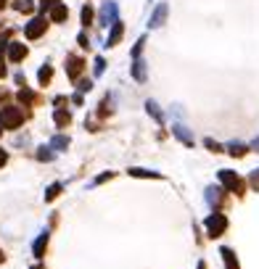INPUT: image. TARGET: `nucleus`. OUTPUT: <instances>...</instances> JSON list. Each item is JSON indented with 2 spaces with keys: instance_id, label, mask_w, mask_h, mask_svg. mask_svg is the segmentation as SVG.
Wrapping results in <instances>:
<instances>
[{
  "instance_id": "obj_1",
  "label": "nucleus",
  "mask_w": 259,
  "mask_h": 269,
  "mask_svg": "<svg viewBox=\"0 0 259 269\" xmlns=\"http://www.w3.org/2000/svg\"><path fill=\"white\" fill-rule=\"evenodd\" d=\"M24 119H27V114L19 106H3L0 108V127H3V130H19L24 124Z\"/></svg>"
},
{
  "instance_id": "obj_2",
  "label": "nucleus",
  "mask_w": 259,
  "mask_h": 269,
  "mask_svg": "<svg viewBox=\"0 0 259 269\" xmlns=\"http://www.w3.org/2000/svg\"><path fill=\"white\" fill-rule=\"evenodd\" d=\"M217 177H220V182H222V187L227 190V193H236V195H243V193H246V182H243L236 172H230V169H220V172H217Z\"/></svg>"
},
{
  "instance_id": "obj_3",
  "label": "nucleus",
  "mask_w": 259,
  "mask_h": 269,
  "mask_svg": "<svg viewBox=\"0 0 259 269\" xmlns=\"http://www.w3.org/2000/svg\"><path fill=\"white\" fill-rule=\"evenodd\" d=\"M204 227H206V235L211 237V240H215V237L225 235V230H227V216H225V214H220V211L209 214V216H206V222H204Z\"/></svg>"
},
{
  "instance_id": "obj_4",
  "label": "nucleus",
  "mask_w": 259,
  "mask_h": 269,
  "mask_svg": "<svg viewBox=\"0 0 259 269\" xmlns=\"http://www.w3.org/2000/svg\"><path fill=\"white\" fill-rule=\"evenodd\" d=\"M116 21H119V6L114 0H106L101 6V13H98V24L101 27H114Z\"/></svg>"
},
{
  "instance_id": "obj_5",
  "label": "nucleus",
  "mask_w": 259,
  "mask_h": 269,
  "mask_svg": "<svg viewBox=\"0 0 259 269\" xmlns=\"http://www.w3.org/2000/svg\"><path fill=\"white\" fill-rule=\"evenodd\" d=\"M45 27H48V21H45V16H37V19H32V21H29V24L24 27V35H27V40H37V37H42Z\"/></svg>"
},
{
  "instance_id": "obj_6",
  "label": "nucleus",
  "mask_w": 259,
  "mask_h": 269,
  "mask_svg": "<svg viewBox=\"0 0 259 269\" xmlns=\"http://www.w3.org/2000/svg\"><path fill=\"white\" fill-rule=\"evenodd\" d=\"M204 198H206V203L211 206V209H220V206L225 203V193H222V187H215V185H209L206 187V193H204Z\"/></svg>"
},
{
  "instance_id": "obj_7",
  "label": "nucleus",
  "mask_w": 259,
  "mask_h": 269,
  "mask_svg": "<svg viewBox=\"0 0 259 269\" xmlns=\"http://www.w3.org/2000/svg\"><path fill=\"white\" fill-rule=\"evenodd\" d=\"M167 13H170V6H167V3H159V6L154 8V13H151L148 27H151V29H159V27L164 24V19H167Z\"/></svg>"
},
{
  "instance_id": "obj_8",
  "label": "nucleus",
  "mask_w": 259,
  "mask_h": 269,
  "mask_svg": "<svg viewBox=\"0 0 259 269\" xmlns=\"http://www.w3.org/2000/svg\"><path fill=\"white\" fill-rule=\"evenodd\" d=\"M82 69H85V61H82L80 56H66V74H69L72 79H80Z\"/></svg>"
},
{
  "instance_id": "obj_9",
  "label": "nucleus",
  "mask_w": 259,
  "mask_h": 269,
  "mask_svg": "<svg viewBox=\"0 0 259 269\" xmlns=\"http://www.w3.org/2000/svg\"><path fill=\"white\" fill-rule=\"evenodd\" d=\"M172 135H175V137H177V140L182 142V145L193 148V142H196V140H193V135H191V130H188L185 124H180V121H177V124L172 127Z\"/></svg>"
},
{
  "instance_id": "obj_10",
  "label": "nucleus",
  "mask_w": 259,
  "mask_h": 269,
  "mask_svg": "<svg viewBox=\"0 0 259 269\" xmlns=\"http://www.w3.org/2000/svg\"><path fill=\"white\" fill-rule=\"evenodd\" d=\"M8 58H11L13 63H21V61L27 58V45H24V42H11V45H8Z\"/></svg>"
},
{
  "instance_id": "obj_11",
  "label": "nucleus",
  "mask_w": 259,
  "mask_h": 269,
  "mask_svg": "<svg viewBox=\"0 0 259 269\" xmlns=\"http://www.w3.org/2000/svg\"><path fill=\"white\" fill-rule=\"evenodd\" d=\"M127 174L130 177H140V180H161V172H151V169H140V166H130Z\"/></svg>"
},
{
  "instance_id": "obj_12",
  "label": "nucleus",
  "mask_w": 259,
  "mask_h": 269,
  "mask_svg": "<svg viewBox=\"0 0 259 269\" xmlns=\"http://www.w3.org/2000/svg\"><path fill=\"white\" fill-rule=\"evenodd\" d=\"M48 230H42L40 232V237H37V240H35V246H32V251H35V259H42L45 256V248H48Z\"/></svg>"
},
{
  "instance_id": "obj_13",
  "label": "nucleus",
  "mask_w": 259,
  "mask_h": 269,
  "mask_svg": "<svg viewBox=\"0 0 259 269\" xmlns=\"http://www.w3.org/2000/svg\"><path fill=\"white\" fill-rule=\"evenodd\" d=\"M220 256H222V261H225V269H241L233 248H220Z\"/></svg>"
},
{
  "instance_id": "obj_14",
  "label": "nucleus",
  "mask_w": 259,
  "mask_h": 269,
  "mask_svg": "<svg viewBox=\"0 0 259 269\" xmlns=\"http://www.w3.org/2000/svg\"><path fill=\"white\" fill-rule=\"evenodd\" d=\"M53 121H56V127H58V130H66V127L72 124V114H69L66 108H56Z\"/></svg>"
},
{
  "instance_id": "obj_15",
  "label": "nucleus",
  "mask_w": 259,
  "mask_h": 269,
  "mask_svg": "<svg viewBox=\"0 0 259 269\" xmlns=\"http://www.w3.org/2000/svg\"><path fill=\"white\" fill-rule=\"evenodd\" d=\"M122 35H125V27H122V21H116V24L111 27V32H109V40H106V47H114V45H119Z\"/></svg>"
},
{
  "instance_id": "obj_16",
  "label": "nucleus",
  "mask_w": 259,
  "mask_h": 269,
  "mask_svg": "<svg viewBox=\"0 0 259 269\" xmlns=\"http://www.w3.org/2000/svg\"><path fill=\"white\" fill-rule=\"evenodd\" d=\"M225 151H227V153H230L233 158H243V156H246V153H249V148H246V145H243V142H238V140H233V142H227V145H225Z\"/></svg>"
},
{
  "instance_id": "obj_17",
  "label": "nucleus",
  "mask_w": 259,
  "mask_h": 269,
  "mask_svg": "<svg viewBox=\"0 0 259 269\" xmlns=\"http://www.w3.org/2000/svg\"><path fill=\"white\" fill-rule=\"evenodd\" d=\"M146 61L143 58H135V63H132V79L135 82H146Z\"/></svg>"
},
{
  "instance_id": "obj_18",
  "label": "nucleus",
  "mask_w": 259,
  "mask_h": 269,
  "mask_svg": "<svg viewBox=\"0 0 259 269\" xmlns=\"http://www.w3.org/2000/svg\"><path fill=\"white\" fill-rule=\"evenodd\" d=\"M51 19L56 21V24H61V21H66L69 19V8L64 6V3H58L53 11H51Z\"/></svg>"
},
{
  "instance_id": "obj_19",
  "label": "nucleus",
  "mask_w": 259,
  "mask_h": 269,
  "mask_svg": "<svg viewBox=\"0 0 259 269\" xmlns=\"http://www.w3.org/2000/svg\"><path fill=\"white\" fill-rule=\"evenodd\" d=\"M37 79H40V85H42V87H45V85H48L51 79H53V69L48 66V63H45V66H40V71H37Z\"/></svg>"
},
{
  "instance_id": "obj_20",
  "label": "nucleus",
  "mask_w": 259,
  "mask_h": 269,
  "mask_svg": "<svg viewBox=\"0 0 259 269\" xmlns=\"http://www.w3.org/2000/svg\"><path fill=\"white\" fill-rule=\"evenodd\" d=\"M51 148H53V151H66V148H69V137H66V135H56V137L51 140Z\"/></svg>"
},
{
  "instance_id": "obj_21",
  "label": "nucleus",
  "mask_w": 259,
  "mask_h": 269,
  "mask_svg": "<svg viewBox=\"0 0 259 269\" xmlns=\"http://www.w3.org/2000/svg\"><path fill=\"white\" fill-rule=\"evenodd\" d=\"M146 111L156 119V124H164V116H161V111H159V106H156L154 101H146Z\"/></svg>"
},
{
  "instance_id": "obj_22",
  "label": "nucleus",
  "mask_w": 259,
  "mask_h": 269,
  "mask_svg": "<svg viewBox=\"0 0 259 269\" xmlns=\"http://www.w3.org/2000/svg\"><path fill=\"white\" fill-rule=\"evenodd\" d=\"M13 8H16L19 13H32L35 11V0H16Z\"/></svg>"
},
{
  "instance_id": "obj_23",
  "label": "nucleus",
  "mask_w": 259,
  "mask_h": 269,
  "mask_svg": "<svg viewBox=\"0 0 259 269\" xmlns=\"http://www.w3.org/2000/svg\"><path fill=\"white\" fill-rule=\"evenodd\" d=\"M19 101H21L24 106H32L37 98H35V92H29V87H21V90H19Z\"/></svg>"
},
{
  "instance_id": "obj_24",
  "label": "nucleus",
  "mask_w": 259,
  "mask_h": 269,
  "mask_svg": "<svg viewBox=\"0 0 259 269\" xmlns=\"http://www.w3.org/2000/svg\"><path fill=\"white\" fill-rule=\"evenodd\" d=\"M37 158H40V161H53V158H56V151H53L51 145H42V148L37 151Z\"/></svg>"
},
{
  "instance_id": "obj_25",
  "label": "nucleus",
  "mask_w": 259,
  "mask_h": 269,
  "mask_svg": "<svg viewBox=\"0 0 259 269\" xmlns=\"http://www.w3.org/2000/svg\"><path fill=\"white\" fill-rule=\"evenodd\" d=\"M61 187H64L61 182H53L48 190H45V201H48V203H51V201H56V198H58V193H61Z\"/></svg>"
},
{
  "instance_id": "obj_26",
  "label": "nucleus",
  "mask_w": 259,
  "mask_h": 269,
  "mask_svg": "<svg viewBox=\"0 0 259 269\" xmlns=\"http://www.w3.org/2000/svg\"><path fill=\"white\" fill-rule=\"evenodd\" d=\"M204 145H206L211 153H222V151H225V148L220 145V142H217V140H211V137H206V140H204Z\"/></svg>"
},
{
  "instance_id": "obj_27",
  "label": "nucleus",
  "mask_w": 259,
  "mask_h": 269,
  "mask_svg": "<svg viewBox=\"0 0 259 269\" xmlns=\"http://www.w3.org/2000/svg\"><path fill=\"white\" fill-rule=\"evenodd\" d=\"M82 24H85V27H87V24H93V8H90V6L82 8Z\"/></svg>"
},
{
  "instance_id": "obj_28",
  "label": "nucleus",
  "mask_w": 259,
  "mask_h": 269,
  "mask_svg": "<svg viewBox=\"0 0 259 269\" xmlns=\"http://www.w3.org/2000/svg\"><path fill=\"white\" fill-rule=\"evenodd\" d=\"M143 45H146V37H140L138 42H135V47H132V58H140V53H143Z\"/></svg>"
},
{
  "instance_id": "obj_29",
  "label": "nucleus",
  "mask_w": 259,
  "mask_h": 269,
  "mask_svg": "<svg viewBox=\"0 0 259 269\" xmlns=\"http://www.w3.org/2000/svg\"><path fill=\"white\" fill-rule=\"evenodd\" d=\"M249 185L256 190V193H259V169H254L251 174H249Z\"/></svg>"
},
{
  "instance_id": "obj_30",
  "label": "nucleus",
  "mask_w": 259,
  "mask_h": 269,
  "mask_svg": "<svg viewBox=\"0 0 259 269\" xmlns=\"http://www.w3.org/2000/svg\"><path fill=\"white\" fill-rule=\"evenodd\" d=\"M103 69H106V61L98 56V58H96V66H93V74H96V77H101V74H103Z\"/></svg>"
},
{
  "instance_id": "obj_31",
  "label": "nucleus",
  "mask_w": 259,
  "mask_h": 269,
  "mask_svg": "<svg viewBox=\"0 0 259 269\" xmlns=\"http://www.w3.org/2000/svg\"><path fill=\"white\" fill-rule=\"evenodd\" d=\"M77 90H80V92H90V90H93V82H90V79H80V82H77Z\"/></svg>"
},
{
  "instance_id": "obj_32",
  "label": "nucleus",
  "mask_w": 259,
  "mask_h": 269,
  "mask_svg": "<svg viewBox=\"0 0 259 269\" xmlns=\"http://www.w3.org/2000/svg\"><path fill=\"white\" fill-rule=\"evenodd\" d=\"M58 3H61V0H42V3H40V8H42V11H53Z\"/></svg>"
},
{
  "instance_id": "obj_33",
  "label": "nucleus",
  "mask_w": 259,
  "mask_h": 269,
  "mask_svg": "<svg viewBox=\"0 0 259 269\" xmlns=\"http://www.w3.org/2000/svg\"><path fill=\"white\" fill-rule=\"evenodd\" d=\"M111 177H114V172H106V174H101V177H96V182H93V185H101V182L111 180Z\"/></svg>"
},
{
  "instance_id": "obj_34",
  "label": "nucleus",
  "mask_w": 259,
  "mask_h": 269,
  "mask_svg": "<svg viewBox=\"0 0 259 269\" xmlns=\"http://www.w3.org/2000/svg\"><path fill=\"white\" fill-rule=\"evenodd\" d=\"M77 42H80V47H90V37L85 35V32H82V35L77 37Z\"/></svg>"
},
{
  "instance_id": "obj_35",
  "label": "nucleus",
  "mask_w": 259,
  "mask_h": 269,
  "mask_svg": "<svg viewBox=\"0 0 259 269\" xmlns=\"http://www.w3.org/2000/svg\"><path fill=\"white\" fill-rule=\"evenodd\" d=\"M109 111H111V108H109V98H106V101L101 103V111H98V114H101V116H106V114H109Z\"/></svg>"
},
{
  "instance_id": "obj_36",
  "label": "nucleus",
  "mask_w": 259,
  "mask_h": 269,
  "mask_svg": "<svg viewBox=\"0 0 259 269\" xmlns=\"http://www.w3.org/2000/svg\"><path fill=\"white\" fill-rule=\"evenodd\" d=\"M6 164H8V153L0 148V166H6Z\"/></svg>"
},
{
  "instance_id": "obj_37",
  "label": "nucleus",
  "mask_w": 259,
  "mask_h": 269,
  "mask_svg": "<svg viewBox=\"0 0 259 269\" xmlns=\"http://www.w3.org/2000/svg\"><path fill=\"white\" fill-rule=\"evenodd\" d=\"M16 85H21V87H27V77H24V74H16Z\"/></svg>"
},
{
  "instance_id": "obj_38",
  "label": "nucleus",
  "mask_w": 259,
  "mask_h": 269,
  "mask_svg": "<svg viewBox=\"0 0 259 269\" xmlns=\"http://www.w3.org/2000/svg\"><path fill=\"white\" fill-rule=\"evenodd\" d=\"M249 148H251V151H256V153H259V137H254V140H251V145H249Z\"/></svg>"
},
{
  "instance_id": "obj_39",
  "label": "nucleus",
  "mask_w": 259,
  "mask_h": 269,
  "mask_svg": "<svg viewBox=\"0 0 259 269\" xmlns=\"http://www.w3.org/2000/svg\"><path fill=\"white\" fill-rule=\"evenodd\" d=\"M6 77V66H3V61H0V79Z\"/></svg>"
},
{
  "instance_id": "obj_40",
  "label": "nucleus",
  "mask_w": 259,
  "mask_h": 269,
  "mask_svg": "<svg viewBox=\"0 0 259 269\" xmlns=\"http://www.w3.org/2000/svg\"><path fill=\"white\" fill-rule=\"evenodd\" d=\"M3 101H6V92H3V90H0V103H3Z\"/></svg>"
},
{
  "instance_id": "obj_41",
  "label": "nucleus",
  "mask_w": 259,
  "mask_h": 269,
  "mask_svg": "<svg viewBox=\"0 0 259 269\" xmlns=\"http://www.w3.org/2000/svg\"><path fill=\"white\" fill-rule=\"evenodd\" d=\"M0 261H6V253L3 251H0Z\"/></svg>"
},
{
  "instance_id": "obj_42",
  "label": "nucleus",
  "mask_w": 259,
  "mask_h": 269,
  "mask_svg": "<svg viewBox=\"0 0 259 269\" xmlns=\"http://www.w3.org/2000/svg\"><path fill=\"white\" fill-rule=\"evenodd\" d=\"M199 269H206V264H204V261H199Z\"/></svg>"
},
{
  "instance_id": "obj_43",
  "label": "nucleus",
  "mask_w": 259,
  "mask_h": 269,
  "mask_svg": "<svg viewBox=\"0 0 259 269\" xmlns=\"http://www.w3.org/2000/svg\"><path fill=\"white\" fill-rule=\"evenodd\" d=\"M0 8H6V0H0Z\"/></svg>"
},
{
  "instance_id": "obj_44",
  "label": "nucleus",
  "mask_w": 259,
  "mask_h": 269,
  "mask_svg": "<svg viewBox=\"0 0 259 269\" xmlns=\"http://www.w3.org/2000/svg\"><path fill=\"white\" fill-rule=\"evenodd\" d=\"M32 269H42V266H32Z\"/></svg>"
},
{
  "instance_id": "obj_45",
  "label": "nucleus",
  "mask_w": 259,
  "mask_h": 269,
  "mask_svg": "<svg viewBox=\"0 0 259 269\" xmlns=\"http://www.w3.org/2000/svg\"><path fill=\"white\" fill-rule=\"evenodd\" d=\"M0 135H3V130H0Z\"/></svg>"
},
{
  "instance_id": "obj_46",
  "label": "nucleus",
  "mask_w": 259,
  "mask_h": 269,
  "mask_svg": "<svg viewBox=\"0 0 259 269\" xmlns=\"http://www.w3.org/2000/svg\"><path fill=\"white\" fill-rule=\"evenodd\" d=\"M0 27H3V24H0Z\"/></svg>"
}]
</instances>
